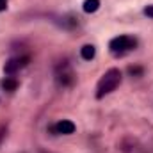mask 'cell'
<instances>
[{
    "label": "cell",
    "instance_id": "cell-1",
    "mask_svg": "<svg viewBox=\"0 0 153 153\" xmlns=\"http://www.w3.org/2000/svg\"><path fill=\"white\" fill-rule=\"evenodd\" d=\"M119 82H121V71H119L117 68H112V70H109L105 75L100 78V82H98L96 98H103L105 94L112 93L116 87L119 85Z\"/></svg>",
    "mask_w": 153,
    "mask_h": 153
},
{
    "label": "cell",
    "instance_id": "cell-2",
    "mask_svg": "<svg viewBox=\"0 0 153 153\" xmlns=\"http://www.w3.org/2000/svg\"><path fill=\"white\" fill-rule=\"evenodd\" d=\"M137 45V41L134 38H130V36H119V38H114L111 41V50L114 52V53H123V52H126V50H132L134 46Z\"/></svg>",
    "mask_w": 153,
    "mask_h": 153
},
{
    "label": "cell",
    "instance_id": "cell-3",
    "mask_svg": "<svg viewBox=\"0 0 153 153\" xmlns=\"http://www.w3.org/2000/svg\"><path fill=\"white\" fill-rule=\"evenodd\" d=\"M27 57H20V59H9L7 62H5V66H4V71L7 73V75H13V73H16L22 66H25L27 64Z\"/></svg>",
    "mask_w": 153,
    "mask_h": 153
},
{
    "label": "cell",
    "instance_id": "cell-4",
    "mask_svg": "<svg viewBox=\"0 0 153 153\" xmlns=\"http://www.w3.org/2000/svg\"><path fill=\"white\" fill-rule=\"evenodd\" d=\"M53 130H55L57 134L70 135V134H73V132H75V123H73V121H70V119H62V121H59V123L53 126Z\"/></svg>",
    "mask_w": 153,
    "mask_h": 153
},
{
    "label": "cell",
    "instance_id": "cell-5",
    "mask_svg": "<svg viewBox=\"0 0 153 153\" xmlns=\"http://www.w3.org/2000/svg\"><path fill=\"white\" fill-rule=\"evenodd\" d=\"M94 53H96V48H94L93 45H84L82 50H80V55H82V59H85V61H91V59L94 57Z\"/></svg>",
    "mask_w": 153,
    "mask_h": 153
},
{
    "label": "cell",
    "instance_id": "cell-6",
    "mask_svg": "<svg viewBox=\"0 0 153 153\" xmlns=\"http://www.w3.org/2000/svg\"><path fill=\"white\" fill-rule=\"evenodd\" d=\"M57 80H59V84H62V85H70V84L73 82V73H71L70 70H64L62 73H59Z\"/></svg>",
    "mask_w": 153,
    "mask_h": 153
},
{
    "label": "cell",
    "instance_id": "cell-7",
    "mask_svg": "<svg viewBox=\"0 0 153 153\" xmlns=\"http://www.w3.org/2000/svg\"><path fill=\"white\" fill-rule=\"evenodd\" d=\"M100 9V0H85L84 2V11L85 13H96Z\"/></svg>",
    "mask_w": 153,
    "mask_h": 153
},
{
    "label": "cell",
    "instance_id": "cell-8",
    "mask_svg": "<svg viewBox=\"0 0 153 153\" xmlns=\"http://www.w3.org/2000/svg\"><path fill=\"white\" fill-rule=\"evenodd\" d=\"M2 87H4L5 91H14V89L18 87V82H16V78H13V76H7V78L2 82Z\"/></svg>",
    "mask_w": 153,
    "mask_h": 153
},
{
    "label": "cell",
    "instance_id": "cell-9",
    "mask_svg": "<svg viewBox=\"0 0 153 153\" xmlns=\"http://www.w3.org/2000/svg\"><path fill=\"white\" fill-rule=\"evenodd\" d=\"M128 73H130V75H143V68L130 66V68H128Z\"/></svg>",
    "mask_w": 153,
    "mask_h": 153
},
{
    "label": "cell",
    "instance_id": "cell-10",
    "mask_svg": "<svg viewBox=\"0 0 153 153\" xmlns=\"http://www.w3.org/2000/svg\"><path fill=\"white\" fill-rule=\"evenodd\" d=\"M5 134H7V126H0V144H2V141H4V137H5Z\"/></svg>",
    "mask_w": 153,
    "mask_h": 153
},
{
    "label": "cell",
    "instance_id": "cell-11",
    "mask_svg": "<svg viewBox=\"0 0 153 153\" xmlns=\"http://www.w3.org/2000/svg\"><path fill=\"white\" fill-rule=\"evenodd\" d=\"M144 14L150 16V18H153V5H148V7L144 9Z\"/></svg>",
    "mask_w": 153,
    "mask_h": 153
},
{
    "label": "cell",
    "instance_id": "cell-12",
    "mask_svg": "<svg viewBox=\"0 0 153 153\" xmlns=\"http://www.w3.org/2000/svg\"><path fill=\"white\" fill-rule=\"evenodd\" d=\"M5 7H7V5H5V2H0V11H4Z\"/></svg>",
    "mask_w": 153,
    "mask_h": 153
},
{
    "label": "cell",
    "instance_id": "cell-13",
    "mask_svg": "<svg viewBox=\"0 0 153 153\" xmlns=\"http://www.w3.org/2000/svg\"><path fill=\"white\" fill-rule=\"evenodd\" d=\"M0 2H5V0H0Z\"/></svg>",
    "mask_w": 153,
    "mask_h": 153
}]
</instances>
